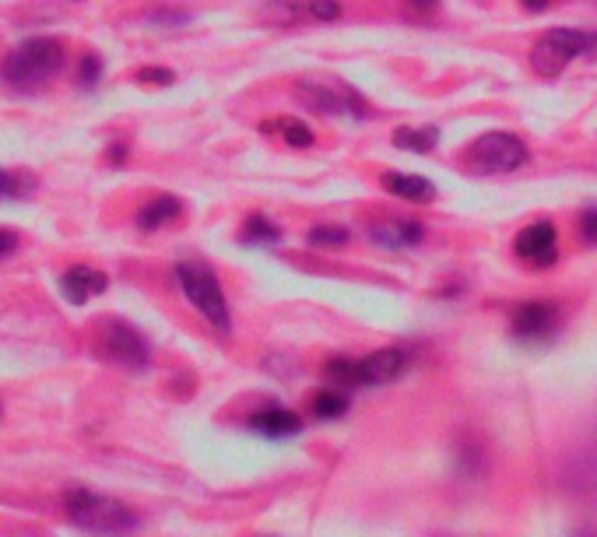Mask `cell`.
Wrapping results in <instances>:
<instances>
[{"instance_id": "52a82bcc", "label": "cell", "mask_w": 597, "mask_h": 537, "mask_svg": "<svg viewBox=\"0 0 597 537\" xmlns=\"http://www.w3.org/2000/svg\"><path fill=\"white\" fill-rule=\"evenodd\" d=\"M341 0H268L257 11L260 25L292 28V25H313V22H338Z\"/></svg>"}, {"instance_id": "9c48e42d", "label": "cell", "mask_w": 597, "mask_h": 537, "mask_svg": "<svg viewBox=\"0 0 597 537\" xmlns=\"http://www.w3.org/2000/svg\"><path fill=\"white\" fill-rule=\"evenodd\" d=\"M513 254L530 267H552L559 260V232L552 222H530L513 240Z\"/></svg>"}, {"instance_id": "4fadbf2b", "label": "cell", "mask_w": 597, "mask_h": 537, "mask_svg": "<svg viewBox=\"0 0 597 537\" xmlns=\"http://www.w3.org/2000/svg\"><path fill=\"white\" fill-rule=\"evenodd\" d=\"M250 429L268 435V440H292V435L303 432V418L285 408H264L250 418Z\"/></svg>"}, {"instance_id": "603a6c76", "label": "cell", "mask_w": 597, "mask_h": 537, "mask_svg": "<svg viewBox=\"0 0 597 537\" xmlns=\"http://www.w3.org/2000/svg\"><path fill=\"white\" fill-rule=\"evenodd\" d=\"M348 229H341V225H317V229H309V236H306V243L309 246H320V249H341V246H348Z\"/></svg>"}, {"instance_id": "d4e9b609", "label": "cell", "mask_w": 597, "mask_h": 537, "mask_svg": "<svg viewBox=\"0 0 597 537\" xmlns=\"http://www.w3.org/2000/svg\"><path fill=\"white\" fill-rule=\"evenodd\" d=\"M138 85H173L176 74L169 71V67H141V71L134 74Z\"/></svg>"}, {"instance_id": "ffe728a7", "label": "cell", "mask_w": 597, "mask_h": 537, "mask_svg": "<svg viewBox=\"0 0 597 537\" xmlns=\"http://www.w3.org/2000/svg\"><path fill=\"white\" fill-rule=\"evenodd\" d=\"M260 130H264V133H281V138H285V144H292V148H309L313 141H317L306 124L289 120V116H285V120H264Z\"/></svg>"}, {"instance_id": "9a60e30c", "label": "cell", "mask_w": 597, "mask_h": 537, "mask_svg": "<svg viewBox=\"0 0 597 537\" xmlns=\"http://www.w3.org/2000/svg\"><path fill=\"white\" fill-rule=\"evenodd\" d=\"M370 240L376 246H387V249H408V246H419L425 240V229L411 218H401V222H384L370 232Z\"/></svg>"}, {"instance_id": "6da1fadb", "label": "cell", "mask_w": 597, "mask_h": 537, "mask_svg": "<svg viewBox=\"0 0 597 537\" xmlns=\"http://www.w3.org/2000/svg\"><path fill=\"white\" fill-rule=\"evenodd\" d=\"M68 63V49H63L60 39L54 36H32L25 43H19L8 54L4 67H0V78L4 85L14 92H39L46 85H54L57 74Z\"/></svg>"}, {"instance_id": "cb8c5ba5", "label": "cell", "mask_w": 597, "mask_h": 537, "mask_svg": "<svg viewBox=\"0 0 597 537\" xmlns=\"http://www.w3.org/2000/svg\"><path fill=\"white\" fill-rule=\"evenodd\" d=\"M98 78H103V60H98L95 54H85L78 60V85L81 89H95Z\"/></svg>"}, {"instance_id": "8992f818", "label": "cell", "mask_w": 597, "mask_h": 537, "mask_svg": "<svg viewBox=\"0 0 597 537\" xmlns=\"http://www.w3.org/2000/svg\"><path fill=\"white\" fill-rule=\"evenodd\" d=\"M176 281H179V292L187 295L190 306L201 313L214 330L232 327L225 292H222L219 278H214V271L204 260H179L176 264Z\"/></svg>"}, {"instance_id": "83f0119b", "label": "cell", "mask_w": 597, "mask_h": 537, "mask_svg": "<svg viewBox=\"0 0 597 537\" xmlns=\"http://www.w3.org/2000/svg\"><path fill=\"white\" fill-rule=\"evenodd\" d=\"M124 159H127V148H124V144H113V148H109V162H113V165H124Z\"/></svg>"}, {"instance_id": "8fae6325", "label": "cell", "mask_w": 597, "mask_h": 537, "mask_svg": "<svg viewBox=\"0 0 597 537\" xmlns=\"http://www.w3.org/2000/svg\"><path fill=\"white\" fill-rule=\"evenodd\" d=\"M408 369V348H379L373 355L359 359V383L362 387H384L394 383Z\"/></svg>"}, {"instance_id": "2e32d148", "label": "cell", "mask_w": 597, "mask_h": 537, "mask_svg": "<svg viewBox=\"0 0 597 537\" xmlns=\"http://www.w3.org/2000/svg\"><path fill=\"white\" fill-rule=\"evenodd\" d=\"M184 214V200L179 197H173V194H159V197H152L148 205L138 211V229L141 232H155V229H162V225H169V222H176V218Z\"/></svg>"}, {"instance_id": "7a4b0ae2", "label": "cell", "mask_w": 597, "mask_h": 537, "mask_svg": "<svg viewBox=\"0 0 597 537\" xmlns=\"http://www.w3.org/2000/svg\"><path fill=\"white\" fill-rule=\"evenodd\" d=\"M63 510H68L71 524L89 530V534H103V537H127L130 530L141 527V520L134 516V510L124 506V502H116L109 495H98L92 489H68L63 495Z\"/></svg>"}, {"instance_id": "4316f807", "label": "cell", "mask_w": 597, "mask_h": 537, "mask_svg": "<svg viewBox=\"0 0 597 537\" xmlns=\"http://www.w3.org/2000/svg\"><path fill=\"white\" fill-rule=\"evenodd\" d=\"M14 249H19V232H14V229H0V260L11 257Z\"/></svg>"}, {"instance_id": "d6986e66", "label": "cell", "mask_w": 597, "mask_h": 537, "mask_svg": "<svg viewBox=\"0 0 597 537\" xmlns=\"http://www.w3.org/2000/svg\"><path fill=\"white\" fill-rule=\"evenodd\" d=\"M324 380L330 387L338 390H352V387H362L359 383V359H344V355H335L324 362Z\"/></svg>"}, {"instance_id": "ba28073f", "label": "cell", "mask_w": 597, "mask_h": 537, "mask_svg": "<svg viewBox=\"0 0 597 537\" xmlns=\"http://www.w3.org/2000/svg\"><path fill=\"white\" fill-rule=\"evenodd\" d=\"M103 355L116 365L124 369H134V373H141V369L148 365V359H152V348H148L144 334L138 327H130L124 320H106L103 327Z\"/></svg>"}, {"instance_id": "484cf974", "label": "cell", "mask_w": 597, "mask_h": 537, "mask_svg": "<svg viewBox=\"0 0 597 537\" xmlns=\"http://www.w3.org/2000/svg\"><path fill=\"white\" fill-rule=\"evenodd\" d=\"M576 232L584 243H597V208H584L576 218Z\"/></svg>"}, {"instance_id": "30bf717a", "label": "cell", "mask_w": 597, "mask_h": 537, "mask_svg": "<svg viewBox=\"0 0 597 537\" xmlns=\"http://www.w3.org/2000/svg\"><path fill=\"white\" fill-rule=\"evenodd\" d=\"M510 327H513V338H520V341H545L559 327V306L545 299L520 302L510 316Z\"/></svg>"}, {"instance_id": "f1b7e54d", "label": "cell", "mask_w": 597, "mask_h": 537, "mask_svg": "<svg viewBox=\"0 0 597 537\" xmlns=\"http://www.w3.org/2000/svg\"><path fill=\"white\" fill-rule=\"evenodd\" d=\"M520 4H524L527 11H545V8L552 4V0H520Z\"/></svg>"}, {"instance_id": "4dcf8cb0", "label": "cell", "mask_w": 597, "mask_h": 537, "mask_svg": "<svg viewBox=\"0 0 597 537\" xmlns=\"http://www.w3.org/2000/svg\"><path fill=\"white\" fill-rule=\"evenodd\" d=\"M590 4H594V8H597V0H590Z\"/></svg>"}, {"instance_id": "3957f363", "label": "cell", "mask_w": 597, "mask_h": 537, "mask_svg": "<svg viewBox=\"0 0 597 537\" xmlns=\"http://www.w3.org/2000/svg\"><path fill=\"white\" fill-rule=\"evenodd\" d=\"M295 95L306 109L320 116H341V120H366L370 106L352 85L335 74H306L295 81Z\"/></svg>"}, {"instance_id": "f546056e", "label": "cell", "mask_w": 597, "mask_h": 537, "mask_svg": "<svg viewBox=\"0 0 597 537\" xmlns=\"http://www.w3.org/2000/svg\"><path fill=\"white\" fill-rule=\"evenodd\" d=\"M408 4H411V8H422V11H425V8H436L440 0H408Z\"/></svg>"}, {"instance_id": "e0dca14e", "label": "cell", "mask_w": 597, "mask_h": 537, "mask_svg": "<svg viewBox=\"0 0 597 537\" xmlns=\"http://www.w3.org/2000/svg\"><path fill=\"white\" fill-rule=\"evenodd\" d=\"M390 141L394 148H401V151H414V155H429V151H436L440 144V127H397L390 133Z\"/></svg>"}, {"instance_id": "ac0fdd59", "label": "cell", "mask_w": 597, "mask_h": 537, "mask_svg": "<svg viewBox=\"0 0 597 537\" xmlns=\"http://www.w3.org/2000/svg\"><path fill=\"white\" fill-rule=\"evenodd\" d=\"M239 243L243 246H274V243H281V229L268 214H250L239 229Z\"/></svg>"}, {"instance_id": "5bb4252c", "label": "cell", "mask_w": 597, "mask_h": 537, "mask_svg": "<svg viewBox=\"0 0 597 537\" xmlns=\"http://www.w3.org/2000/svg\"><path fill=\"white\" fill-rule=\"evenodd\" d=\"M379 183H384L387 194L401 197V200H411V205H429V200H436V187L425 176H414V173H384V176H379Z\"/></svg>"}, {"instance_id": "7c38bea8", "label": "cell", "mask_w": 597, "mask_h": 537, "mask_svg": "<svg viewBox=\"0 0 597 537\" xmlns=\"http://www.w3.org/2000/svg\"><path fill=\"white\" fill-rule=\"evenodd\" d=\"M106 284H109V278L103 271H95V267H85V264H78V267H71V271L60 275V292L71 306H85L89 299L106 292Z\"/></svg>"}, {"instance_id": "5b68a950", "label": "cell", "mask_w": 597, "mask_h": 537, "mask_svg": "<svg viewBox=\"0 0 597 537\" xmlns=\"http://www.w3.org/2000/svg\"><path fill=\"white\" fill-rule=\"evenodd\" d=\"M527 159H530V151L517 133L489 130L482 138H475L468 144V151H464V170L471 176H506V173H517L520 165H527Z\"/></svg>"}, {"instance_id": "7402d4cb", "label": "cell", "mask_w": 597, "mask_h": 537, "mask_svg": "<svg viewBox=\"0 0 597 537\" xmlns=\"http://www.w3.org/2000/svg\"><path fill=\"white\" fill-rule=\"evenodd\" d=\"M348 411V394L338 390V387H330V390H320L317 397H313V415L317 418H341Z\"/></svg>"}, {"instance_id": "44dd1931", "label": "cell", "mask_w": 597, "mask_h": 537, "mask_svg": "<svg viewBox=\"0 0 597 537\" xmlns=\"http://www.w3.org/2000/svg\"><path fill=\"white\" fill-rule=\"evenodd\" d=\"M32 194H36V176L25 170H0V197L25 200Z\"/></svg>"}, {"instance_id": "277c9868", "label": "cell", "mask_w": 597, "mask_h": 537, "mask_svg": "<svg viewBox=\"0 0 597 537\" xmlns=\"http://www.w3.org/2000/svg\"><path fill=\"white\" fill-rule=\"evenodd\" d=\"M573 60H597V32L587 28H549L530 49V67L545 78L562 74Z\"/></svg>"}]
</instances>
